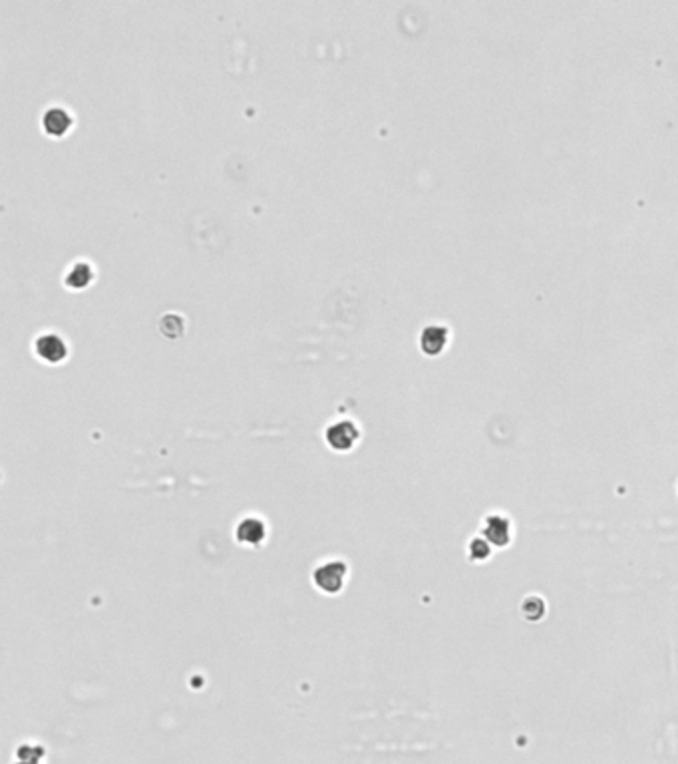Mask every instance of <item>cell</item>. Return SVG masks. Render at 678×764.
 <instances>
[{
	"mask_svg": "<svg viewBox=\"0 0 678 764\" xmlns=\"http://www.w3.org/2000/svg\"><path fill=\"white\" fill-rule=\"evenodd\" d=\"M346 575H348L346 561H342V559H330V561H325V563H320L316 568L315 573H313V582H315V585L323 594L334 595L342 591L344 582H346Z\"/></svg>",
	"mask_w": 678,
	"mask_h": 764,
	"instance_id": "1",
	"label": "cell"
},
{
	"mask_svg": "<svg viewBox=\"0 0 678 764\" xmlns=\"http://www.w3.org/2000/svg\"><path fill=\"white\" fill-rule=\"evenodd\" d=\"M358 438H360V430L351 420H340L327 428L328 446L337 452H346V450L354 448Z\"/></svg>",
	"mask_w": 678,
	"mask_h": 764,
	"instance_id": "2",
	"label": "cell"
},
{
	"mask_svg": "<svg viewBox=\"0 0 678 764\" xmlns=\"http://www.w3.org/2000/svg\"><path fill=\"white\" fill-rule=\"evenodd\" d=\"M266 534H269L266 523L263 522L261 518H257V516H247V518H243L241 522L237 523V528H235V537H237V542H239L241 546H249V547L261 546V544L266 540Z\"/></svg>",
	"mask_w": 678,
	"mask_h": 764,
	"instance_id": "3",
	"label": "cell"
},
{
	"mask_svg": "<svg viewBox=\"0 0 678 764\" xmlns=\"http://www.w3.org/2000/svg\"><path fill=\"white\" fill-rule=\"evenodd\" d=\"M34 349H36L38 356L50 364L62 363V361L66 358V354H68V347H66V342H64L58 335H54V333L40 335V337L36 339V342H34Z\"/></svg>",
	"mask_w": 678,
	"mask_h": 764,
	"instance_id": "4",
	"label": "cell"
},
{
	"mask_svg": "<svg viewBox=\"0 0 678 764\" xmlns=\"http://www.w3.org/2000/svg\"><path fill=\"white\" fill-rule=\"evenodd\" d=\"M42 126L44 130L52 135H62L66 134L72 126V116L68 114V109L58 108H48L44 112V118H42Z\"/></svg>",
	"mask_w": 678,
	"mask_h": 764,
	"instance_id": "5",
	"label": "cell"
},
{
	"mask_svg": "<svg viewBox=\"0 0 678 764\" xmlns=\"http://www.w3.org/2000/svg\"><path fill=\"white\" fill-rule=\"evenodd\" d=\"M446 342V330L440 327H430L426 328L424 335H422V349H424L428 354H436V352L442 351Z\"/></svg>",
	"mask_w": 678,
	"mask_h": 764,
	"instance_id": "6",
	"label": "cell"
},
{
	"mask_svg": "<svg viewBox=\"0 0 678 764\" xmlns=\"http://www.w3.org/2000/svg\"><path fill=\"white\" fill-rule=\"evenodd\" d=\"M92 277H94V273H92V267H90L88 263H76V265L68 271V275H66V283H68L70 287H74V289H82V287H86V285L92 281Z\"/></svg>",
	"mask_w": 678,
	"mask_h": 764,
	"instance_id": "7",
	"label": "cell"
},
{
	"mask_svg": "<svg viewBox=\"0 0 678 764\" xmlns=\"http://www.w3.org/2000/svg\"><path fill=\"white\" fill-rule=\"evenodd\" d=\"M18 764H38V760H25V763H18Z\"/></svg>",
	"mask_w": 678,
	"mask_h": 764,
	"instance_id": "8",
	"label": "cell"
}]
</instances>
